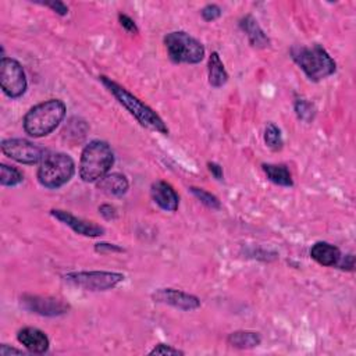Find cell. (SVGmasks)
Masks as SVG:
<instances>
[{"label": "cell", "instance_id": "83f0119b", "mask_svg": "<svg viewBox=\"0 0 356 356\" xmlns=\"http://www.w3.org/2000/svg\"><path fill=\"white\" fill-rule=\"evenodd\" d=\"M118 21H120V25H121L128 34H134V35H135V34L139 32V30H138L135 21H134L131 17H128L127 14H118Z\"/></svg>", "mask_w": 356, "mask_h": 356}, {"label": "cell", "instance_id": "6da1fadb", "mask_svg": "<svg viewBox=\"0 0 356 356\" xmlns=\"http://www.w3.org/2000/svg\"><path fill=\"white\" fill-rule=\"evenodd\" d=\"M99 81L105 85V88L117 99V102L125 107L129 114H132L140 125H144L149 129H154L156 132H160L163 135L169 134V128L163 118L148 105H145L142 101H139L136 96H134L131 92H128L124 87L114 83L112 78L106 76H101Z\"/></svg>", "mask_w": 356, "mask_h": 356}, {"label": "cell", "instance_id": "484cf974", "mask_svg": "<svg viewBox=\"0 0 356 356\" xmlns=\"http://www.w3.org/2000/svg\"><path fill=\"white\" fill-rule=\"evenodd\" d=\"M149 355H184V352L171 345L158 344V345H155L154 349L149 350Z\"/></svg>", "mask_w": 356, "mask_h": 356}, {"label": "cell", "instance_id": "ffe728a7", "mask_svg": "<svg viewBox=\"0 0 356 356\" xmlns=\"http://www.w3.org/2000/svg\"><path fill=\"white\" fill-rule=\"evenodd\" d=\"M227 344L238 349H252L262 344V335L256 331L240 330L229 334Z\"/></svg>", "mask_w": 356, "mask_h": 356}, {"label": "cell", "instance_id": "cb8c5ba5", "mask_svg": "<svg viewBox=\"0 0 356 356\" xmlns=\"http://www.w3.org/2000/svg\"><path fill=\"white\" fill-rule=\"evenodd\" d=\"M295 113L297 117L304 121V123H312L315 116H316V109L313 106V103H311L306 99H297L295 101Z\"/></svg>", "mask_w": 356, "mask_h": 356}, {"label": "cell", "instance_id": "52a82bcc", "mask_svg": "<svg viewBox=\"0 0 356 356\" xmlns=\"http://www.w3.org/2000/svg\"><path fill=\"white\" fill-rule=\"evenodd\" d=\"M64 278L71 286L85 291L103 293L116 289L125 277L124 274L114 271H74L65 274Z\"/></svg>", "mask_w": 356, "mask_h": 356}, {"label": "cell", "instance_id": "f1b7e54d", "mask_svg": "<svg viewBox=\"0 0 356 356\" xmlns=\"http://www.w3.org/2000/svg\"><path fill=\"white\" fill-rule=\"evenodd\" d=\"M99 213L105 220H116L117 219V209L109 203H105L99 207Z\"/></svg>", "mask_w": 356, "mask_h": 356}, {"label": "cell", "instance_id": "5b68a950", "mask_svg": "<svg viewBox=\"0 0 356 356\" xmlns=\"http://www.w3.org/2000/svg\"><path fill=\"white\" fill-rule=\"evenodd\" d=\"M76 174V163L67 154H48L39 163L36 173L38 181L48 189H59L65 185Z\"/></svg>", "mask_w": 356, "mask_h": 356}, {"label": "cell", "instance_id": "3957f363", "mask_svg": "<svg viewBox=\"0 0 356 356\" xmlns=\"http://www.w3.org/2000/svg\"><path fill=\"white\" fill-rule=\"evenodd\" d=\"M291 57L313 83L328 78L337 70V63L320 45L294 46L291 49Z\"/></svg>", "mask_w": 356, "mask_h": 356}, {"label": "cell", "instance_id": "f546056e", "mask_svg": "<svg viewBox=\"0 0 356 356\" xmlns=\"http://www.w3.org/2000/svg\"><path fill=\"white\" fill-rule=\"evenodd\" d=\"M95 251L98 253H116V252H124L123 248H120L118 245L114 244H107V242H101L95 245Z\"/></svg>", "mask_w": 356, "mask_h": 356}, {"label": "cell", "instance_id": "e0dca14e", "mask_svg": "<svg viewBox=\"0 0 356 356\" xmlns=\"http://www.w3.org/2000/svg\"><path fill=\"white\" fill-rule=\"evenodd\" d=\"M98 188H99V191H102L103 193H106L109 196L120 198L127 193V191L129 188V182L124 174L112 173L98 181Z\"/></svg>", "mask_w": 356, "mask_h": 356}, {"label": "cell", "instance_id": "1f68e13d", "mask_svg": "<svg viewBox=\"0 0 356 356\" xmlns=\"http://www.w3.org/2000/svg\"><path fill=\"white\" fill-rule=\"evenodd\" d=\"M337 267H339V269H342V270H346V271H352L353 267H355V256L350 255V253L346 255L345 258L341 256V259H339Z\"/></svg>", "mask_w": 356, "mask_h": 356}, {"label": "cell", "instance_id": "d6a6232c", "mask_svg": "<svg viewBox=\"0 0 356 356\" xmlns=\"http://www.w3.org/2000/svg\"><path fill=\"white\" fill-rule=\"evenodd\" d=\"M25 352L23 349H16V348H10L9 345L3 344L2 346H0V355L3 356H8V355H24Z\"/></svg>", "mask_w": 356, "mask_h": 356}, {"label": "cell", "instance_id": "277c9868", "mask_svg": "<svg viewBox=\"0 0 356 356\" xmlns=\"http://www.w3.org/2000/svg\"><path fill=\"white\" fill-rule=\"evenodd\" d=\"M114 165V152L105 140H91L83 149L80 177L84 182H98L109 174Z\"/></svg>", "mask_w": 356, "mask_h": 356}, {"label": "cell", "instance_id": "4dcf8cb0", "mask_svg": "<svg viewBox=\"0 0 356 356\" xmlns=\"http://www.w3.org/2000/svg\"><path fill=\"white\" fill-rule=\"evenodd\" d=\"M207 169L211 173V176L215 177L218 181H222L224 178V171H223V167L219 165V163H215V162H209L207 163Z\"/></svg>", "mask_w": 356, "mask_h": 356}, {"label": "cell", "instance_id": "7c38bea8", "mask_svg": "<svg viewBox=\"0 0 356 356\" xmlns=\"http://www.w3.org/2000/svg\"><path fill=\"white\" fill-rule=\"evenodd\" d=\"M50 215L57 219L60 223H63L64 226L70 227L74 233L84 235V237H90V238H96V237H102L105 234V229L92 223V222H87L84 219H80L74 215H71L70 211L67 210H60V209H52Z\"/></svg>", "mask_w": 356, "mask_h": 356}, {"label": "cell", "instance_id": "4fadbf2b", "mask_svg": "<svg viewBox=\"0 0 356 356\" xmlns=\"http://www.w3.org/2000/svg\"><path fill=\"white\" fill-rule=\"evenodd\" d=\"M154 202L166 211H176L180 206V196L176 189L166 181H156L151 187Z\"/></svg>", "mask_w": 356, "mask_h": 356}, {"label": "cell", "instance_id": "7402d4cb", "mask_svg": "<svg viewBox=\"0 0 356 356\" xmlns=\"http://www.w3.org/2000/svg\"><path fill=\"white\" fill-rule=\"evenodd\" d=\"M23 181L24 176L19 169L8 165L0 166V184L3 187H16L20 185Z\"/></svg>", "mask_w": 356, "mask_h": 356}, {"label": "cell", "instance_id": "9c48e42d", "mask_svg": "<svg viewBox=\"0 0 356 356\" xmlns=\"http://www.w3.org/2000/svg\"><path fill=\"white\" fill-rule=\"evenodd\" d=\"M2 152L21 165H38L48 156V151L28 139L10 138L2 142Z\"/></svg>", "mask_w": 356, "mask_h": 356}, {"label": "cell", "instance_id": "2e32d148", "mask_svg": "<svg viewBox=\"0 0 356 356\" xmlns=\"http://www.w3.org/2000/svg\"><path fill=\"white\" fill-rule=\"evenodd\" d=\"M207 77H209V84L213 88H222L229 83V73L218 52H213L209 56Z\"/></svg>", "mask_w": 356, "mask_h": 356}, {"label": "cell", "instance_id": "30bf717a", "mask_svg": "<svg viewBox=\"0 0 356 356\" xmlns=\"http://www.w3.org/2000/svg\"><path fill=\"white\" fill-rule=\"evenodd\" d=\"M21 306L35 315L45 317H57L68 313L70 305L59 298L52 297H39L25 294L21 297Z\"/></svg>", "mask_w": 356, "mask_h": 356}, {"label": "cell", "instance_id": "5bb4252c", "mask_svg": "<svg viewBox=\"0 0 356 356\" xmlns=\"http://www.w3.org/2000/svg\"><path fill=\"white\" fill-rule=\"evenodd\" d=\"M17 339L32 353H45L49 349V337L39 328L24 327L19 331Z\"/></svg>", "mask_w": 356, "mask_h": 356}, {"label": "cell", "instance_id": "9a60e30c", "mask_svg": "<svg viewBox=\"0 0 356 356\" xmlns=\"http://www.w3.org/2000/svg\"><path fill=\"white\" fill-rule=\"evenodd\" d=\"M240 27L247 34L248 41L253 48L264 49L270 45L269 36L264 34V31L262 30V27L259 25L258 20L253 16L248 14V16L242 17L240 21Z\"/></svg>", "mask_w": 356, "mask_h": 356}, {"label": "cell", "instance_id": "ac0fdd59", "mask_svg": "<svg viewBox=\"0 0 356 356\" xmlns=\"http://www.w3.org/2000/svg\"><path fill=\"white\" fill-rule=\"evenodd\" d=\"M311 256L322 266L335 267L341 259V252L335 245L328 242H316L311 249Z\"/></svg>", "mask_w": 356, "mask_h": 356}, {"label": "cell", "instance_id": "44dd1931", "mask_svg": "<svg viewBox=\"0 0 356 356\" xmlns=\"http://www.w3.org/2000/svg\"><path fill=\"white\" fill-rule=\"evenodd\" d=\"M264 142L269 149H271L273 152H278L282 149L284 147V139H282V134L281 129L274 124V123H269L266 129H264Z\"/></svg>", "mask_w": 356, "mask_h": 356}, {"label": "cell", "instance_id": "8fae6325", "mask_svg": "<svg viewBox=\"0 0 356 356\" xmlns=\"http://www.w3.org/2000/svg\"><path fill=\"white\" fill-rule=\"evenodd\" d=\"M152 300L158 304L170 305L184 312L196 311L200 308V300L198 297L174 289H159L152 294Z\"/></svg>", "mask_w": 356, "mask_h": 356}, {"label": "cell", "instance_id": "d4e9b609", "mask_svg": "<svg viewBox=\"0 0 356 356\" xmlns=\"http://www.w3.org/2000/svg\"><path fill=\"white\" fill-rule=\"evenodd\" d=\"M200 14H202V19L207 23H211V21H216L222 17L223 12L222 9L218 6V5H206L202 10H200Z\"/></svg>", "mask_w": 356, "mask_h": 356}, {"label": "cell", "instance_id": "8992f818", "mask_svg": "<svg viewBox=\"0 0 356 356\" xmlns=\"http://www.w3.org/2000/svg\"><path fill=\"white\" fill-rule=\"evenodd\" d=\"M169 57L177 64H198L205 57V46L184 31H174L165 36Z\"/></svg>", "mask_w": 356, "mask_h": 356}, {"label": "cell", "instance_id": "7a4b0ae2", "mask_svg": "<svg viewBox=\"0 0 356 356\" xmlns=\"http://www.w3.org/2000/svg\"><path fill=\"white\" fill-rule=\"evenodd\" d=\"M65 113L67 107L63 101H45L30 109L24 116V131L32 138H43L52 134L60 125L65 117Z\"/></svg>", "mask_w": 356, "mask_h": 356}, {"label": "cell", "instance_id": "603a6c76", "mask_svg": "<svg viewBox=\"0 0 356 356\" xmlns=\"http://www.w3.org/2000/svg\"><path fill=\"white\" fill-rule=\"evenodd\" d=\"M189 191H191V193H192L200 203H203L206 207H209V209H211V210H220V209H222V202H220V199H219L216 195H213L211 192H207V191H205L203 188H198V187H191Z\"/></svg>", "mask_w": 356, "mask_h": 356}, {"label": "cell", "instance_id": "ba28073f", "mask_svg": "<svg viewBox=\"0 0 356 356\" xmlns=\"http://www.w3.org/2000/svg\"><path fill=\"white\" fill-rule=\"evenodd\" d=\"M0 87L3 92L12 98H21L27 91V77L23 65L10 57H2L0 60Z\"/></svg>", "mask_w": 356, "mask_h": 356}, {"label": "cell", "instance_id": "d6986e66", "mask_svg": "<svg viewBox=\"0 0 356 356\" xmlns=\"http://www.w3.org/2000/svg\"><path fill=\"white\" fill-rule=\"evenodd\" d=\"M262 169L266 174V177L275 185L280 187H294V180L293 176L286 165H271V163H264L262 165Z\"/></svg>", "mask_w": 356, "mask_h": 356}, {"label": "cell", "instance_id": "4316f807", "mask_svg": "<svg viewBox=\"0 0 356 356\" xmlns=\"http://www.w3.org/2000/svg\"><path fill=\"white\" fill-rule=\"evenodd\" d=\"M36 3H41V5L52 9L56 14H59L61 17L68 14V8L63 2H59V0H49V2H36Z\"/></svg>", "mask_w": 356, "mask_h": 356}]
</instances>
